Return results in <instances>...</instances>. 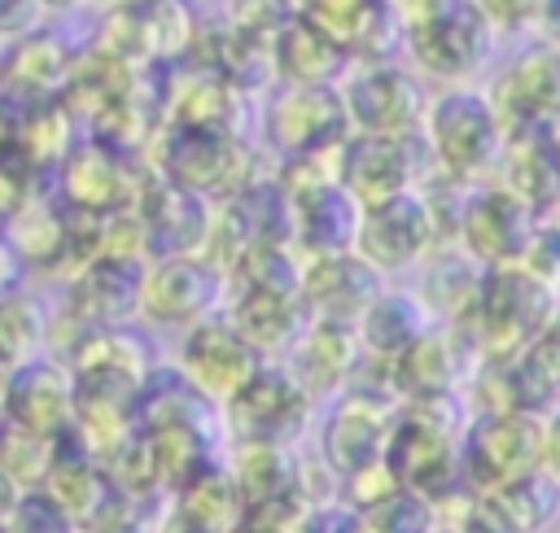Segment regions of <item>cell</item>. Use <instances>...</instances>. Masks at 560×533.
Wrapping results in <instances>:
<instances>
[{"mask_svg": "<svg viewBox=\"0 0 560 533\" xmlns=\"http://www.w3.org/2000/svg\"><path fill=\"white\" fill-rule=\"evenodd\" d=\"M298 450L302 446H280V441H228L223 459L241 485L245 511L298 494Z\"/></svg>", "mask_w": 560, "mask_h": 533, "instance_id": "23", "label": "cell"}, {"mask_svg": "<svg viewBox=\"0 0 560 533\" xmlns=\"http://www.w3.org/2000/svg\"><path fill=\"white\" fill-rule=\"evenodd\" d=\"M166 358H171L192 384H201L214 402H228V398L267 363L262 350L232 323L228 310H219V315L192 323L188 332H179V336H175V350H171Z\"/></svg>", "mask_w": 560, "mask_h": 533, "instance_id": "13", "label": "cell"}, {"mask_svg": "<svg viewBox=\"0 0 560 533\" xmlns=\"http://www.w3.org/2000/svg\"><path fill=\"white\" fill-rule=\"evenodd\" d=\"M52 315L44 306V297L35 288H22V284H9L4 293V319H0V332H4V363H26L44 350H52Z\"/></svg>", "mask_w": 560, "mask_h": 533, "instance_id": "25", "label": "cell"}, {"mask_svg": "<svg viewBox=\"0 0 560 533\" xmlns=\"http://www.w3.org/2000/svg\"><path fill=\"white\" fill-rule=\"evenodd\" d=\"M438 323V315L429 310V301L416 293V284H385L372 306L359 315L354 332H359V345L368 358L376 363H398L429 328Z\"/></svg>", "mask_w": 560, "mask_h": 533, "instance_id": "19", "label": "cell"}, {"mask_svg": "<svg viewBox=\"0 0 560 533\" xmlns=\"http://www.w3.org/2000/svg\"><path fill=\"white\" fill-rule=\"evenodd\" d=\"M171 507L184 520H192L197 529H206V533H228L245 516V498H241V485H236L228 459H214L201 472H192L171 494Z\"/></svg>", "mask_w": 560, "mask_h": 533, "instance_id": "24", "label": "cell"}, {"mask_svg": "<svg viewBox=\"0 0 560 533\" xmlns=\"http://www.w3.org/2000/svg\"><path fill=\"white\" fill-rule=\"evenodd\" d=\"M542 467V415L534 411H472L459 446L464 489L490 494Z\"/></svg>", "mask_w": 560, "mask_h": 533, "instance_id": "6", "label": "cell"}, {"mask_svg": "<svg viewBox=\"0 0 560 533\" xmlns=\"http://www.w3.org/2000/svg\"><path fill=\"white\" fill-rule=\"evenodd\" d=\"M341 96L354 131H394V135L420 131L424 109L433 100L424 74L394 57H359L341 79Z\"/></svg>", "mask_w": 560, "mask_h": 533, "instance_id": "9", "label": "cell"}, {"mask_svg": "<svg viewBox=\"0 0 560 533\" xmlns=\"http://www.w3.org/2000/svg\"><path fill=\"white\" fill-rule=\"evenodd\" d=\"M381 4H389V0H381Z\"/></svg>", "mask_w": 560, "mask_h": 533, "instance_id": "37", "label": "cell"}, {"mask_svg": "<svg viewBox=\"0 0 560 533\" xmlns=\"http://www.w3.org/2000/svg\"><path fill=\"white\" fill-rule=\"evenodd\" d=\"M4 533H83V524L48 489H18L4 507Z\"/></svg>", "mask_w": 560, "mask_h": 533, "instance_id": "28", "label": "cell"}, {"mask_svg": "<svg viewBox=\"0 0 560 533\" xmlns=\"http://www.w3.org/2000/svg\"><path fill=\"white\" fill-rule=\"evenodd\" d=\"M490 96L508 122V131H538V127H560V48L542 44L521 52L494 83Z\"/></svg>", "mask_w": 560, "mask_h": 533, "instance_id": "16", "label": "cell"}, {"mask_svg": "<svg viewBox=\"0 0 560 533\" xmlns=\"http://www.w3.org/2000/svg\"><path fill=\"white\" fill-rule=\"evenodd\" d=\"M293 4H298V9H302V4H306V0H293Z\"/></svg>", "mask_w": 560, "mask_h": 533, "instance_id": "36", "label": "cell"}, {"mask_svg": "<svg viewBox=\"0 0 560 533\" xmlns=\"http://www.w3.org/2000/svg\"><path fill=\"white\" fill-rule=\"evenodd\" d=\"M228 293H232V275L206 249L149 258L140 275V323L179 336L192 323L219 315L228 306Z\"/></svg>", "mask_w": 560, "mask_h": 533, "instance_id": "4", "label": "cell"}, {"mask_svg": "<svg viewBox=\"0 0 560 533\" xmlns=\"http://www.w3.org/2000/svg\"><path fill=\"white\" fill-rule=\"evenodd\" d=\"M494 35L499 31L477 0H446L442 9H433L429 17L402 31V48L424 79L451 87V83H477V74L490 66Z\"/></svg>", "mask_w": 560, "mask_h": 533, "instance_id": "5", "label": "cell"}, {"mask_svg": "<svg viewBox=\"0 0 560 533\" xmlns=\"http://www.w3.org/2000/svg\"><path fill=\"white\" fill-rule=\"evenodd\" d=\"M44 17H48V4L44 0H0V35L9 44L35 35Z\"/></svg>", "mask_w": 560, "mask_h": 533, "instance_id": "29", "label": "cell"}, {"mask_svg": "<svg viewBox=\"0 0 560 533\" xmlns=\"http://www.w3.org/2000/svg\"><path fill=\"white\" fill-rule=\"evenodd\" d=\"M442 240H446V232H442L429 188H407L398 197L363 205L354 249L385 275H411Z\"/></svg>", "mask_w": 560, "mask_h": 533, "instance_id": "8", "label": "cell"}, {"mask_svg": "<svg viewBox=\"0 0 560 533\" xmlns=\"http://www.w3.org/2000/svg\"><path fill=\"white\" fill-rule=\"evenodd\" d=\"M438 533H455V529H446V524H442V529H438Z\"/></svg>", "mask_w": 560, "mask_h": 533, "instance_id": "35", "label": "cell"}, {"mask_svg": "<svg viewBox=\"0 0 560 533\" xmlns=\"http://www.w3.org/2000/svg\"><path fill=\"white\" fill-rule=\"evenodd\" d=\"M542 467L560 481V402L542 415Z\"/></svg>", "mask_w": 560, "mask_h": 533, "instance_id": "31", "label": "cell"}, {"mask_svg": "<svg viewBox=\"0 0 560 533\" xmlns=\"http://www.w3.org/2000/svg\"><path fill=\"white\" fill-rule=\"evenodd\" d=\"M284 363L293 367V376L324 402H332L337 393L350 389L359 363H363V345L354 323H332V319H311L302 328V336L293 341V350L284 354Z\"/></svg>", "mask_w": 560, "mask_h": 533, "instance_id": "18", "label": "cell"}, {"mask_svg": "<svg viewBox=\"0 0 560 533\" xmlns=\"http://www.w3.org/2000/svg\"><path fill=\"white\" fill-rule=\"evenodd\" d=\"M534 227H538L534 205L521 192H512L508 183L481 179V183H468V192L459 197L451 240H459L477 262L503 266V262L525 258V245H529Z\"/></svg>", "mask_w": 560, "mask_h": 533, "instance_id": "10", "label": "cell"}, {"mask_svg": "<svg viewBox=\"0 0 560 533\" xmlns=\"http://www.w3.org/2000/svg\"><path fill=\"white\" fill-rule=\"evenodd\" d=\"M534 31H538L542 44H556V48H560V0H542V4H538Z\"/></svg>", "mask_w": 560, "mask_h": 533, "instance_id": "32", "label": "cell"}, {"mask_svg": "<svg viewBox=\"0 0 560 533\" xmlns=\"http://www.w3.org/2000/svg\"><path fill=\"white\" fill-rule=\"evenodd\" d=\"M420 166L433 170L429 144L420 131L394 135V131H350L337 149V175L341 183L363 201H385L407 188H420Z\"/></svg>", "mask_w": 560, "mask_h": 533, "instance_id": "12", "label": "cell"}, {"mask_svg": "<svg viewBox=\"0 0 560 533\" xmlns=\"http://www.w3.org/2000/svg\"><path fill=\"white\" fill-rule=\"evenodd\" d=\"M556 533H560V524H556Z\"/></svg>", "mask_w": 560, "mask_h": 533, "instance_id": "38", "label": "cell"}, {"mask_svg": "<svg viewBox=\"0 0 560 533\" xmlns=\"http://www.w3.org/2000/svg\"><path fill=\"white\" fill-rule=\"evenodd\" d=\"M490 498L503 507V516L521 533H556V524H560V481L547 467L490 489Z\"/></svg>", "mask_w": 560, "mask_h": 533, "instance_id": "26", "label": "cell"}, {"mask_svg": "<svg viewBox=\"0 0 560 533\" xmlns=\"http://www.w3.org/2000/svg\"><path fill=\"white\" fill-rule=\"evenodd\" d=\"M223 310L262 350V358H284L302 336V328L311 323L302 293H284V288H232Z\"/></svg>", "mask_w": 560, "mask_h": 533, "instance_id": "21", "label": "cell"}, {"mask_svg": "<svg viewBox=\"0 0 560 533\" xmlns=\"http://www.w3.org/2000/svg\"><path fill=\"white\" fill-rule=\"evenodd\" d=\"M44 4H48V13H74V9H83L92 0H44Z\"/></svg>", "mask_w": 560, "mask_h": 533, "instance_id": "33", "label": "cell"}, {"mask_svg": "<svg viewBox=\"0 0 560 533\" xmlns=\"http://www.w3.org/2000/svg\"><path fill=\"white\" fill-rule=\"evenodd\" d=\"M4 424L70 437L79 424V376L66 354L44 350L26 363H13L4 376Z\"/></svg>", "mask_w": 560, "mask_h": 533, "instance_id": "11", "label": "cell"}, {"mask_svg": "<svg viewBox=\"0 0 560 533\" xmlns=\"http://www.w3.org/2000/svg\"><path fill=\"white\" fill-rule=\"evenodd\" d=\"M57 450H61V437H44V433L4 424V481H9V494L44 489V481H48V472L57 463Z\"/></svg>", "mask_w": 560, "mask_h": 533, "instance_id": "27", "label": "cell"}, {"mask_svg": "<svg viewBox=\"0 0 560 533\" xmlns=\"http://www.w3.org/2000/svg\"><path fill=\"white\" fill-rule=\"evenodd\" d=\"M350 66L354 57L328 31H319L306 13H298L271 39V70L284 83H341Z\"/></svg>", "mask_w": 560, "mask_h": 533, "instance_id": "22", "label": "cell"}, {"mask_svg": "<svg viewBox=\"0 0 560 533\" xmlns=\"http://www.w3.org/2000/svg\"><path fill=\"white\" fill-rule=\"evenodd\" d=\"M481 363V350L464 323H433L398 363H394V384L402 398L416 393H446V389H468L472 371Z\"/></svg>", "mask_w": 560, "mask_h": 533, "instance_id": "17", "label": "cell"}, {"mask_svg": "<svg viewBox=\"0 0 560 533\" xmlns=\"http://www.w3.org/2000/svg\"><path fill=\"white\" fill-rule=\"evenodd\" d=\"M92 4H109V9H122V4H136V0H92Z\"/></svg>", "mask_w": 560, "mask_h": 533, "instance_id": "34", "label": "cell"}, {"mask_svg": "<svg viewBox=\"0 0 560 533\" xmlns=\"http://www.w3.org/2000/svg\"><path fill=\"white\" fill-rule=\"evenodd\" d=\"M354 131L341 83H284L262 109V140L289 157H324Z\"/></svg>", "mask_w": 560, "mask_h": 533, "instance_id": "7", "label": "cell"}, {"mask_svg": "<svg viewBox=\"0 0 560 533\" xmlns=\"http://www.w3.org/2000/svg\"><path fill=\"white\" fill-rule=\"evenodd\" d=\"M389 284L381 266H372L359 249H337V253H315L302 266V301L311 319H332V323H359V315L372 306V297Z\"/></svg>", "mask_w": 560, "mask_h": 533, "instance_id": "15", "label": "cell"}, {"mask_svg": "<svg viewBox=\"0 0 560 533\" xmlns=\"http://www.w3.org/2000/svg\"><path fill=\"white\" fill-rule=\"evenodd\" d=\"M468 398L477 411H534L547 415L560 393L547 384V376L534 367L529 350L521 354H486L468 380Z\"/></svg>", "mask_w": 560, "mask_h": 533, "instance_id": "20", "label": "cell"}, {"mask_svg": "<svg viewBox=\"0 0 560 533\" xmlns=\"http://www.w3.org/2000/svg\"><path fill=\"white\" fill-rule=\"evenodd\" d=\"M284 188H289V240L298 245L302 258L354 249L363 201L341 183L337 170H324L315 179L284 183Z\"/></svg>", "mask_w": 560, "mask_h": 533, "instance_id": "14", "label": "cell"}, {"mask_svg": "<svg viewBox=\"0 0 560 533\" xmlns=\"http://www.w3.org/2000/svg\"><path fill=\"white\" fill-rule=\"evenodd\" d=\"M420 135L429 144L438 179L481 183L503 162V149H508L512 131H508L490 87L451 83V87L433 92V100L424 109V122H420Z\"/></svg>", "mask_w": 560, "mask_h": 533, "instance_id": "1", "label": "cell"}, {"mask_svg": "<svg viewBox=\"0 0 560 533\" xmlns=\"http://www.w3.org/2000/svg\"><path fill=\"white\" fill-rule=\"evenodd\" d=\"M228 441H280L306 446L319 424V398L293 376L284 358H267L228 402Z\"/></svg>", "mask_w": 560, "mask_h": 533, "instance_id": "3", "label": "cell"}, {"mask_svg": "<svg viewBox=\"0 0 560 533\" xmlns=\"http://www.w3.org/2000/svg\"><path fill=\"white\" fill-rule=\"evenodd\" d=\"M529 358H534V367L547 376V384L560 393V306H556V315L547 319V328L534 336Z\"/></svg>", "mask_w": 560, "mask_h": 533, "instance_id": "30", "label": "cell"}, {"mask_svg": "<svg viewBox=\"0 0 560 533\" xmlns=\"http://www.w3.org/2000/svg\"><path fill=\"white\" fill-rule=\"evenodd\" d=\"M556 306H560V288L551 280H542L525 262H503V266H486L477 306L464 319V328L472 332L481 358L486 354H521L547 328Z\"/></svg>", "mask_w": 560, "mask_h": 533, "instance_id": "2", "label": "cell"}]
</instances>
